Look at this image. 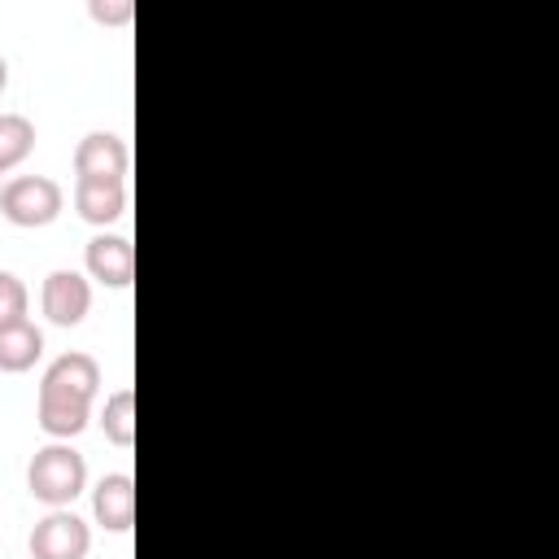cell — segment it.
<instances>
[{"label": "cell", "mask_w": 559, "mask_h": 559, "mask_svg": "<svg viewBox=\"0 0 559 559\" xmlns=\"http://www.w3.org/2000/svg\"><path fill=\"white\" fill-rule=\"evenodd\" d=\"M26 550H31V559H87L92 528L70 507H57L44 520H35V528L26 537Z\"/></svg>", "instance_id": "277c9868"}, {"label": "cell", "mask_w": 559, "mask_h": 559, "mask_svg": "<svg viewBox=\"0 0 559 559\" xmlns=\"http://www.w3.org/2000/svg\"><path fill=\"white\" fill-rule=\"evenodd\" d=\"M26 489L44 507H70L87 489V459L70 441H48L26 463Z\"/></svg>", "instance_id": "7a4b0ae2"}, {"label": "cell", "mask_w": 559, "mask_h": 559, "mask_svg": "<svg viewBox=\"0 0 559 559\" xmlns=\"http://www.w3.org/2000/svg\"><path fill=\"white\" fill-rule=\"evenodd\" d=\"M26 306H31L26 284H22L13 271H0V328L22 323V319H26Z\"/></svg>", "instance_id": "4fadbf2b"}, {"label": "cell", "mask_w": 559, "mask_h": 559, "mask_svg": "<svg viewBox=\"0 0 559 559\" xmlns=\"http://www.w3.org/2000/svg\"><path fill=\"white\" fill-rule=\"evenodd\" d=\"M4 87H9V61H4V52H0V96H4Z\"/></svg>", "instance_id": "9a60e30c"}, {"label": "cell", "mask_w": 559, "mask_h": 559, "mask_svg": "<svg viewBox=\"0 0 559 559\" xmlns=\"http://www.w3.org/2000/svg\"><path fill=\"white\" fill-rule=\"evenodd\" d=\"M66 205V192L52 175H13L0 188V214L13 227H48Z\"/></svg>", "instance_id": "3957f363"}, {"label": "cell", "mask_w": 559, "mask_h": 559, "mask_svg": "<svg viewBox=\"0 0 559 559\" xmlns=\"http://www.w3.org/2000/svg\"><path fill=\"white\" fill-rule=\"evenodd\" d=\"M100 432L118 450H131L135 445V389H114L105 397V406H100Z\"/></svg>", "instance_id": "8fae6325"}, {"label": "cell", "mask_w": 559, "mask_h": 559, "mask_svg": "<svg viewBox=\"0 0 559 559\" xmlns=\"http://www.w3.org/2000/svg\"><path fill=\"white\" fill-rule=\"evenodd\" d=\"M100 393V362L83 349H70L48 362L39 380L35 419L52 441H70L92 424V402Z\"/></svg>", "instance_id": "6da1fadb"}, {"label": "cell", "mask_w": 559, "mask_h": 559, "mask_svg": "<svg viewBox=\"0 0 559 559\" xmlns=\"http://www.w3.org/2000/svg\"><path fill=\"white\" fill-rule=\"evenodd\" d=\"M39 306H44V319L57 323V328H79L92 310V284L87 275L70 271V266H57L44 275V288H39Z\"/></svg>", "instance_id": "5b68a950"}, {"label": "cell", "mask_w": 559, "mask_h": 559, "mask_svg": "<svg viewBox=\"0 0 559 559\" xmlns=\"http://www.w3.org/2000/svg\"><path fill=\"white\" fill-rule=\"evenodd\" d=\"M74 210L92 227H109L127 214V183H105V179H74Z\"/></svg>", "instance_id": "9c48e42d"}, {"label": "cell", "mask_w": 559, "mask_h": 559, "mask_svg": "<svg viewBox=\"0 0 559 559\" xmlns=\"http://www.w3.org/2000/svg\"><path fill=\"white\" fill-rule=\"evenodd\" d=\"M92 515L105 533H127L135 520V480L127 472H105L92 485Z\"/></svg>", "instance_id": "ba28073f"}, {"label": "cell", "mask_w": 559, "mask_h": 559, "mask_svg": "<svg viewBox=\"0 0 559 559\" xmlns=\"http://www.w3.org/2000/svg\"><path fill=\"white\" fill-rule=\"evenodd\" d=\"M39 354H44V332L31 319L0 328V371L22 376V371H31L39 362Z\"/></svg>", "instance_id": "30bf717a"}, {"label": "cell", "mask_w": 559, "mask_h": 559, "mask_svg": "<svg viewBox=\"0 0 559 559\" xmlns=\"http://www.w3.org/2000/svg\"><path fill=\"white\" fill-rule=\"evenodd\" d=\"M131 153L122 135L114 131H87L74 148V179H105V183H127Z\"/></svg>", "instance_id": "8992f818"}, {"label": "cell", "mask_w": 559, "mask_h": 559, "mask_svg": "<svg viewBox=\"0 0 559 559\" xmlns=\"http://www.w3.org/2000/svg\"><path fill=\"white\" fill-rule=\"evenodd\" d=\"M87 13H92L96 22H105V26H122V22L135 17V4H131V0H92Z\"/></svg>", "instance_id": "5bb4252c"}, {"label": "cell", "mask_w": 559, "mask_h": 559, "mask_svg": "<svg viewBox=\"0 0 559 559\" xmlns=\"http://www.w3.org/2000/svg\"><path fill=\"white\" fill-rule=\"evenodd\" d=\"M83 262H87V275L105 288H127L135 280V249L127 236H114V231L92 236L83 249Z\"/></svg>", "instance_id": "52a82bcc"}, {"label": "cell", "mask_w": 559, "mask_h": 559, "mask_svg": "<svg viewBox=\"0 0 559 559\" xmlns=\"http://www.w3.org/2000/svg\"><path fill=\"white\" fill-rule=\"evenodd\" d=\"M35 148V122L26 114H0V175L22 166Z\"/></svg>", "instance_id": "7c38bea8"}]
</instances>
